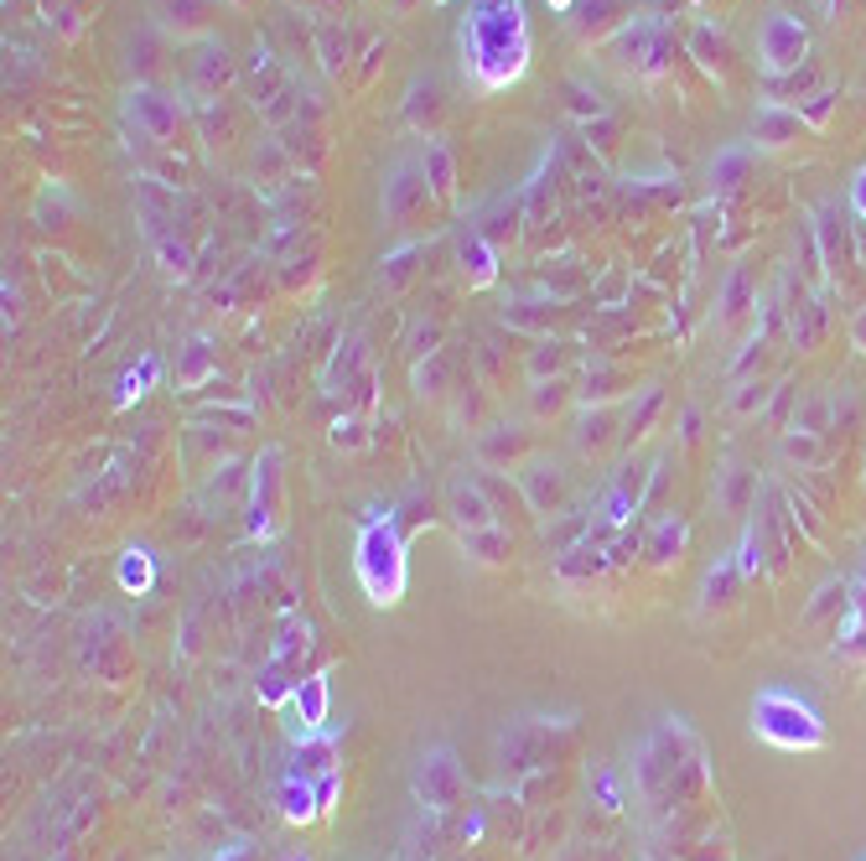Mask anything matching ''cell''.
Segmentation results:
<instances>
[{
  "label": "cell",
  "mask_w": 866,
  "mask_h": 861,
  "mask_svg": "<svg viewBox=\"0 0 866 861\" xmlns=\"http://www.w3.org/2000/svg\"><path fill=\"white\" fill-rule=\"evenodd\" d=\"M462 276H468V286H493V276H498V255H493L488 233H477V229L462 233Z\"/></svg>",
  "instance_id": "484cf974"
},
{
  "label": "cell",
  "mask_w": 866,
  "mask_h": 861,
  "mask_svg": "<svg viewBox=\"0 0 866 861\" xmlns=\"http://www.w3.org/2000/svg\"><path fill=\"white\" fill-rule=\"evenodd\" d=\"M462 63L472 84L504 89L514 84L530 63V26H524V0H472L462 16Z\"/></svg>",
  "instance_id": "6da1fadb"
},
{
  "label": "cell",
  "mask_w": 866,
  "mask_h": 861,
  "mask_svg": "<svg viewBox=\"0 0 866 861\" xmlns=\"http://www.w3.org/2000/svg\"><path fill=\"white\" fill-rule=\"evenodd\" d=\"M804 140V119L794 110H784V104H763L757 115H752V145H794Z\"/></svg>",
  "instance_id": "d6986e66"
},
{
  "label": "cell",
  "mask_w": 866,
  "mask_h": 861,
  "mask_svg": "<svg viewBox=\"0 0 866 861\" xmlns=\"http://www.w3.org/2000/svg\"><path fill=\"white\" fill-rule=\"evenodd\" d=\"M696 436H701V410L685 405V416H679V442H696Z\"/></svg>",
  "instance_id": "c3c4849f"
},
{
  "label": "cell",
  "mask_w": 866,
  "mask_h": 861,
  "mask_svg": "<svg viewBox=\"0 0 866 861\" xmlns=\"http://www.w3.org/2000/svg\"><path fill=\"white\" fill-rule=\"evenodd\" d=\"M416 259H425V244H421V239H410V244L390 250V255L379 259V286H384V291H399V286H410V276H416Z\"/></svg>",
  "instance_id": "83f0119b"
},
{
  "label": "cell",
  "mask_w": 866,
  "mask_h": 861,
  "mask_svg": "<svg viewBox=\"0 0 866 861\" xmlns=\"http://www.w3.org/2000/svg\"><path fill=\"white\" fill-rule=\"evenodd\" d=\"M296 706H302V726H296V737H322V717H328V680L311 675L296 685Z\"/></svg>",
  "instance_id": "4316f807"
},
{
  "label": "cell",
  "mask_w": 866,
  "mask_h": 861,
  "mask_svg": "<svg viewBox=\"0 0 866 861\" xmlns=\"http://www.w3.org/2000/svg\"><path fill=\"white\" fill-rule=\"evenodd\" d=\"M830 99H836V93H815V99H810V119H815V125L830 115Z\"/></svg>",
  "instance_id": "f907efd6"
},
{
  "label": "cell",
  "mask_w": 866,
  "mask_h": 861,
  "mask_svg": "<svg viewBox=\"0 0 866 861\" xmlns=\"http://www.w3.org/2000/svg\"><path fill=\"white\" fill-rule=\"evenodd\" d=\"M218 373V358H213V349L203 343V338H192L188 353H182V369H177V384L182 390H198L203 379H213Z\"/></svg>",
  "instance_id": "e575fe53"
},
{
  "label": "cell",
  "mask_w": 866,
  "mask_h": 861,
  "mask_svg": "<svg viewBox=\"0 0 866 861\" xmlns=\"http://www.w3.org/2000/svg\"><path fill=\"white\" fill-rule=\"evenodd\" d=\"M442 84L436 78H416L410 89H405V125L410 130H421L425 140L436 136V125H442Z\"/></svg>",
  "instance_id": "e0dca14e"
},
{
  "label": "cell",
  "mask_w": 866,
  "mask_h": 861,
  "mask_svg": "<svg viewBox=\"0 0 866 861\" xmlns=\"http://www.w3.org/2000/svg\"><path fill=\"white\" fill-rule=\"evenodd\" d=\"M752 172V145H726L716 151V162H711V187L716 192H731V187H742Z\"/></svg>",
  "instance_id": "f546056e"
},
{
  "label": "cell",
  "mask_w": 866,
  "mask_h": 861,
  "mask_svg": "<svg viewBox=\"0 0 866 861\" xmlns=\"http://www.w3.org/2000/svg\"><path fill=\"white\" fill-rule=\"evenodd\" d=\"M213 0H156V16H162L166 31H177V37H192V31H203L213 22Z\"/></svg>",
  "instance_id": "603a6c76"
},
{
  "label": "cell",
  "mask_w": 866,
  "mask_h": 861,
  "mask_svg": "<svg viewBox=\"0 0 866 861\" xmlns=\"http://www.w3.org/2000/svg\"><path fill=\"white\" fill-rule=\"evenodd\" d=\"M804 47H810V31H804L794 16H784V11H773L768 22L757 26V58H763V68H768V73L799 68Z\"/></svg>",
  "instance_id": "8fae6325"
},
{
  "label": "cell",
  "mask_w": 866,
  "mask_h": 861,
  "mask_svg": "<svg viewBox=\"0 0 866 861\" xmlns=\"http://www.w3.org/2000/svg\"><path fill=\"white\" fill-rule=\"evenodd\" d=\"M442 504H446V519H451V524H457L462 535H468V530H488V524H498V519H493L488 489H483L477 478H468V472L446 483V498H442Z\"/></svg>",
  "instance_id": "4fadbf2b"
},
{
  "label": "cell",
  "mask_w": 866,
  "mask_h": 861,
  "mask_svg": "<svg viewBox=\"0 0 866 861\" xmlns=\"http://www.w3.org/2000/svg\"><path fill=\"white\" fill-rule=\"evenodd\" d=\"M332 752H338L332 737H306L291 773H302V778H328V773H338V769H332Z\"/></svg>",
  "instance_id": "8d00e7d4"
},
{
  "label": "cell",
  "mask_w": 866,
  "mask_h": 861,
  "mask_svg": "<svg viewBox=\"0 0 866 861\" xmlns=\"http://www.w3.org/2000/svg\"><path fill=\"white\" fill-rule=\"evenodd\" d=\"M431 203H436V192H431V182H425L421 156H395V162H390V172H384V198H379L384 224L405 229V224L425 218V213H431Z\"/></svg>",
  "instance_id": "277c9868"
},
{
  "label": "cell",
  "mask_w": 866,
  "mask_h": 861,
  "mask_svg": "<svg viewBox=\"0 0 866 861\" xmlns=\"http://www.w3.org/2000/svg\"><path fill=\"white\" fill-rule=\"evenodd\" d=\"M638 395L633 390V369L612 364L608 353L582 358V379H576V405H628Z\"/></svg>",
  "instance_id": "9c48e42d"
},
{
  "label": "cell",
  "mask_w": 866,
  "mask_h": 861,
  "mask_svg": "<svg viewBox=\"0 0 866 861\" xmlns=\"http://www.w3.org/2000/svg\"><path fill=\"white\" fill-rule=\"evenodd\" d=\"M856 203L866 208V172H862V182H856Z\"/></svg>",
  "instance_id": "db71d44e"
},
{
  "label": "cell",
  "mask_w": 866,
  "mask_h": 861,
  "mask_svg": "<svg viewBox=\"0 0 866 861\" xmlns=\"http://www.w3.org/2000/svg\"><path fill=\"white\" fill-rule=\"evenodd\" d=\"M281 452H259L255 478H250V535H270L281 524Z\"/></svg>",
  "instance_id": "30bf717a"
},
{
  "label": "cell",
  "mask_w": 866,
  "mask_h": 861,
  "mask_svg": "<svg viewBox=\"0 0 866 861\" xmlns=\"http://www.w3.org/2000/svg\"><path fill=\"white\" fill-rule=\"evenodd\" d=\"M353 566H358V582H364V592H369L379 607L399 603V592H405V535L395 530V519H390V514L364 524Z\"/></svg>",
  "instance_id": "7a4b0ae2"
},
{
  "label": "cell",
  "mask_w": 866,
  "mask_h": 861,
  "mask_svg": "<svg viewBox=\"0 0 866 861\" xmlns=\"http://www.w3.org/2000/svg\"><path fill=\"white\" fill-rule=\"evenodd\" d=\"M561 93H565V110L582 119V125H586V119H602V115H608V99H602L597 89H586L582 78H565Z\"/></svg>",
  "instance_id": "74e56055"
},
{
  "label": "cell",
  "mask_w": 866,
  "mask_h": 861,
  "mask_svg": "<svg viewBox=\"0 0 866 861\" xmlns=\"http://www.w3.org/2000/svg\"><path fill=\"white\" fill-rule=\"evenodd\" d=\"M421 166H425L431 192H436L442 203H451V198H457V156H451V145H446L442 136H431L421 145Z\"/></svg>",
  "instance_id": "ffe728a7"
},
{
  "label": "cell",
  "mask_w": 866,
  "mask_h": 861,
  "mask_svg": "<svg viewBox=\"0 0 866 861\" xmlns=\"http://www.w3.org/2000/svg\"><path fill=\"white\" fill-rule=\"evenodd\" d=\"M752 732L773 747H789V752H810L825 747V722L810 700L789 696V691H757L752 700Z\"/></svg>",
  "instance_id": "3957f363"
},
{
  "label": "cell",
  "mask_w": 866,
  "mask_h": 861,
  "mask_svg": "<svg viewBox=\"0 0 866 861\" xmlns=\"http://www.w3.org/2000/svg\"><path fill=\"white\" fill-rule=\"evenodd\" d=\"M597 794H602V810H623V794H617V778L608 769L597 773Z\"/></svg>",
  "instance_id": "7dc6e473"
},
{
  "label": "cell",
  "mask_w": 866,
  "mask_h": 861,
  "mask_svg": "<svg viewBox=\"0 0 866 861\" xmlns=\"http://www.w3.org/2000/svg\"><path fill=\"white\" fill-rule=\"evenodd\" d=\"M659 410H664V390H659V384H649V390H638V395H633L628 405H623V442H617V446L628 452L633 442H644Z\"/></svg>",
  "instance_id": "7402d4cb"
},
{
  "label": "cell",
  "mask_w": 866,
  "mask_h": 861,
  "mask_svg": "<svg viewBox=\"0 0 866 861\" xmlns=\"http://www.w3.org/2000/svg\"><path fill=\"white\" fill-rule=\"evenodd\" d=\"M239 78V63L229 58V47H203V58H198V68H192V89L218 99V89H229Z\"/></svg>",
  "instance_id": "44dd1931"
},
{
  "label": "cell",
  "mask_w": 866,
  "mask_h": 861,
  "mask_svg": "<svg viewBox=\"0 0 866 861\" xmlns=\"http://www.w3.org/2000/svg\"><path fill=\"white\" fill-rule=\"evenodd\" d=\"M125 115L136 125V136L151 140V145H177V136H182L177 93H162V89H151V84H136V89L125 93Z\"/></svg>",
  "instance_id": "8992f818"
},
{
  "label": "cell",
  "mask_w": 866,
  "mask_h": 861,
  "mask_svg": "<svg viewBox=\"0 0 866 861\" xmlns=\"http://www.w3.org/2000/svg\"><path fill=\"white\" fill-rule=\"evenodd\" d=\"M576 405V379L565 373V379H539L535 390H530V416L535 420H556L565 416Z\"/></svg>",
  "instance_id": "cb8c5ba5"
},
{
  "label": "cell",
  "mask_w": 866,
  "mask_h": 861,
  "mask_svg": "<svg viewBox=\"0 0 866 861\" xmlns=\"http://www.w3.org/2000/svg\"><path fill=\"white\" fill-rule=\"evenodd\" d=\"M281 799H285V820H291V825H311V820L322 815V805H317V784L302 778V773H291V778H285Z\"/></svg>",
  "instance_id": "4dcf8cb0"
},
{
  "label": "cell",
  "mask_w": 866,
  "mask_h": 861,
  "mask_svg": "<svg viewBox=\"0 0 866 861\" xmlns=\"http://www.w3.org/2000/svg\"><path fill=\"white\" fill-rule=\"evenodd\" d=\"M591 535V519L586 514H556V519H545V545H550V556H565L571 545H582Z\"/></svg>",
  "instance_id": "1f68e13d"
},
{
  "label": "cell",
  "mask_w": 866,
  "mask_h": 861,
  "mask_svg": "<svg viewBox=\"0 0 866 861\" xmlns=\"http://www.w3.org/2000/svg\"><path fill=\"white\" fill-rule=\"evenodd\" d=\"M778 395V384H768V379H742L737 390H731V400H726V410L737 420H752L768 410V400Z\"/></svg>",
  "instance_id": "d6a6232c"
},
{
  "label": "cell",
  "mask_w": 866,
  "mask_h": 861,
  "mask_svg": "<svg viewBox=\"0 0 866 861\" xmlns=\"http://www.w3.org/2000/svg\"><path fill=\"white\" fill-rule=\"evenodd\" d=\"M752 489H757V478H752L748 467H726V472H722V489H716V498H722V509H726V514H748Z\"/></svg>",
  "instance_id": "d590c367"
},
{
  "label": "cell",
  "mask_w": 866,
  "mask_h": 861,
  "mask_svg": "<svg viewBox=\"0 0 866 861\" xmlns=\"http://www.w3.org/2000/svg\"><path fill=\"white\" fill-rule=\"evenodd\" d=\"M328 442L338 446V452H364L374 436H369V420L364 416H338L332 420V431H328Z\"/></svg>",
  "instance_id": "ab89813d"
},
{
  "label": "cell",
  "mask_w": 866,
  "mask_h": 861,
  "mask_svg": "<svg viewBox=\"0 0 866 861\" xmlns=\"http://www.w3.org/2000/svg\"><path fill=\"white\" fill-rule=\"evenodd\" d=\"M504 322L530 332V338H561L565 327V302L556 296H535V302H509L504 306Z\"/></svg>",
  "instance_id": "5bb4252c"
},
{
  "label": "cell",
  "mask_w": 866,
  "mask_h": 861,
  "mask_svg": "<svg viewBox=\"0 0 866 861\" xmlns=\"http://www.w3.org/2000/svg\"><path fill=\"white\" fill-rule=\"evenodd\" d=\"M234 5H250V0H234Z\"/></svg>",
  "instance_id": "9f6ffc18"
},
{
  "label": "cell",
  "mask_w": 866,
  "mask_h": 861,
  "mask_svg": "<svg viewBox=\"0 0 866 861\" xmlns=\"http://www.w3.org/2000/svg\"><path fill=\"white\" fill-rule=\"evenodd\" d=\"M851 343H856V349L866 353V306L856 312V322H851Z\"/></svg>",
  "instance_id": "816d5d0a"
},
{
  "label": "cell",
  "mask_w": 866,
  "mask_h": 861,
  "mask_svg": "<svg viewBox=\"0 0 866 861\" xmlns=\"http://www.w3.org/2000/svg\"><path fill=\"white\" fill-rule=\"evenodd\" d=\"M514 489L524 493V504H530V514H539V519H556V514L571 509V478H565L561 463H550V457H530V463L514 467Z\"/></svg>",
  "instance_id": "52a82bcc"
},
{
  "label": "cell",
  "mask_w": 866,
  "mask_h": 861,
  "mask_svg": "<svg viewBox=\"0 0 866 861\" xmlns=\"http://www.w3.org/2000/svg\"><path fill=\"white\" fill-rule=\"evenodd\" d=\"M845 592H851V586H845V582H825V586H819V592H815V603L804 607V623H815V618H825V612H830V607H836V603H851Z\"/></svg>",
  "instance_id": "7bdbcfd3"
},
{
  "label": "cell",
  "mask_w": 866,
  "mask_h": 861,
  "mask_svg": "<svg viewBox=\"0 0 866 861\" xmlns=\"http://www.w3.org/2000/svg\"><path fill=\"white\" fill-rule=\"evenodd\" d=\"M685 535H690V524H685L679 514H659L654 530L644 535V560H649L654 571H670L679 560V550H685Z\"/></svg>",
  "instance_id": "2e32d148"
},
{
  "label": "cell",
  "mask_w": 866,
  "mask_h": 861,
  "mask_svg": "<svg viewBox=\"0 0 866 861\" xmlns=\"http://www.w3.org/2000/svg\"><path fill=\"white\" fill-rule=\"evenodd\" d=\"M784 457L789 463H819V431H799V426H789L784 431Z\"/></svg>",
  "instance_id": "60d3db41"
},
{
  "label": "cell",
  "mask_w": 866,
  "mask_h": 861,
  "mask_svg": "<svg viewBox=\"0 0 866 861\" xmlns=\"http://www.w3.org/2000/svg\"><path fill=\"white\" fill-rule=\"evenodd\" d=\"M748 306H757V296H752L748 276H742V270H731V280H726V291H722V322H726V327H737Z\"/></svg>",
  "instance_id": "f35d334b"
},
{
  "label": "cell",
  "mask_w": 866,
  "mask_h": 861,
  "mask_svg": "<svg viewBox=\"0 0 866 861\" xmlns=\"http://www.w3.org/2000/svg\"><path fill=\"white\" fill-rule=\"evenodd\" d=\"M623 442V405H576L571 420V446L582 457H602Z\"/></svg>",
  "instance_id": "7c38bea8"
},
{
  "label": "cell",
  "mask_w": 866,
  "mask_h": 861,
  "mask_svg": "<svg viewBox=\"0 0 866 861\" xmlns=\"http://www.w3.org/2000/svg\"><path fill=\"white\" fill-rule=\"evenodd\" d=\"M369 373V349H364V332H348L343 343H338V353H332L328 373H322V384H328L332 395H343L348 384H358Z\"/></svg>",
  "instance_id": "ac0fdd59"
},
{
  "label": "cell",
  "mask_w": 866,
  "mask_h": 861,
  "mask_svg": "<svg viewBox=\"0 0 866 861\" xmlns=\"http://www.w3.org/2000/svg\"><path fill=\"white\" fill-rule=\"evenodd\" d=\"M436 5H446V0H436Z\"/></svg>",
  "instance_id": "6f0895ef"
},
{
  "label": "cell",
  "mask_w": 866,
  "mask_h": 861,
  "mask_svg": "<svg viewBox=\"0 0 866 861\" xmlns=\"http://www.w3.org/2000/svg\"><path fill=\"white\" fill-rule=\"evenodd\" d=\"M156 255H162L166 276H188V270H192V250H188V244H177V239H162V244H156Z\"/></svg>",
  "instance_id": "ee69618b"
},
{
  "label": "cell",
  "mask_w": 866,
  "mask_h": 861,
  "mask_svg": "<svg viewBox=\"0 0 866 861\" xmlns=\"http://www.w3.org/2000/svg\"><path fill=\"white\" fill-rule=\"evenodd\" d=\"M472 457H477V467H488V472H514L519 463L535 457V431H530L524 420H488V426L477 431V442H472Z\"/></svg>",
  "instance_id": "ba28073f"
},
{
  "label": "cell",
  "mask_w": 866,
  "mask_h": 861,
  "mask_svg": "<svg viewBox=\"0 0 866 861\" xmlns=\"http://www.w3.org/2000/svg\"><path fill=\"white\" fill-rule=\"evenodd\" d=\"M550 5H556V11H571V0H550Z\"/></svg>",
  "instance_id": "11a10c76"
},
{
  "label": "cell",
  "mask_w": 866,
  "mask_h": 861,
  "mask_svg": "<svg viewBox=\"0 0 866 861\" xmlns=\"http://www.w3.org/2000/svg\"><path fill=\"white\" fill-rule=\"evenodd\" d=\"M571 364H582L571 338H535L530 353H524V373H530V384H539V379H565Z\"/></svg>",
  "instance_id": "9a60e30c"
},
{
  "label": "cell",
  "mask_w": 866,
  "mask_h": 861,
  "mask_svg": "<svg viewBox=\"0 0 866 861\" xmlns=\"http://www.w3.org/2000/svg\"><path fill=\"white\" fill-rule=\"evenodd\" d=\"M462 550H468L477 566H504V560L514 556V535H509L504 524H488V530H468V535H462Z\"/></svg>",
  "instance_id": "d4e9b609"
},
{
  "label": "cell",
  "mask_w": 866,
  "mask_h": 861,
  "mask_svg": "<svg viewBox=\"0 0 866 861\" xmlns=\"http://www.w3.org/2000/svg\"><path fill=\"white\" fill-rule=\"evenodd\" d=\"M317 47H322V68L343 73V63H348V42H343V31L322 22V26H317Z\"/></svg>",
  "instance_id": "b9f144b4"
},
{
  "label": "cell",
  "mask_w": 866,
  "mask_h": 861,
  "mask_svg": "<svg viewBox=\"0 0 866 861\" xmlns=\"http://www.w3.org/2000/svg\"><path fill=\"white\" fill-rule=\"evenodd\" d=\"M742 577H748V571H742V560H737V556L716 560V566L705 571V586H701L705 607H716V603L726 607V603H731V597H737V586H742Z\"/></svg>",
  "instance_id": "f1b7e54d"
},
{
  "label": "cell",
  "mask_w": 866,
  "mask_h": 861,
  "mask_svg": "<svg viewBox=\"0 0 866 861\" xmlns=\"http://www.w3.org/2000/svg\"><path fill=\"white\" fill-rule=\"evenodd\" d=\"M416 5H421V0H395V16H410Z\"/></svg>",
  "instance_id": "f5cc1de1"
},
{
  "label": "cell",
  "mask_w": 866,
  "mask_h": 861,
  "mask_svg": "<svg viewBox=\"0 0 866 861\" xmlns=\"http://www.w3.org/2000/svg\"><path fill=\"white\" fill-rule=\"evenodd\" d=\"M446 379H451V369H446V353H431V358H416L410 390H416V400H442L446 395Z\"/></svg>",
  "instance_id": "836d02e7"
},
{
  "label": "cell",
  "mask_w": 866,
  "mask_h": 861,
  "mask_svg": "<svg viewBox=\"0 0 866 861\" xmlns=\"http://www.w3.org/2000/svg\"><path fill=\"white\" fill-rule=\"evenodd\" d=\"M410 789H416V799L431 805V810H457V805L468 799V769L457 763L451 747H425L416 773H410Z\"/></svg>",
  "instance_id": "5b68a950"
},
{
  "label": "cell",
  "mask_w": 866,
  "mask_h": 861,
  "mask_svg": "<svg viewBox=\"0 0 866 861\" xmlns=\"http://www.w3.org/2000/svg\"><path fill=\"white\" fill-rule=\"evenodd\" d=\"M851 607L866 612V560H862V571H856V582H851Z\"/></svg>",
  "instance_id": "681fc988"
},
{
  "label": "cell",
  "mask_w": 866,
  "mask_h": 861,
  "mask_svg": "<svg viewBox=\"0 0 866 861\" xmlns=\"http://www.w3.org/2000/svg\"><path fill=\"white\" fill-rule=\"evenodd\" d=\"M259 700H270V706H281L285 700V664L281 659L265 664V675H259Z\"/></svg>",
  "instance_id": "f6af8a7d"
},
{
  "label": "cell",
  "mask_w": 866,
  "mask_h": 861,
  "mask_svg": "<svg viewBox=\"0 0 866 861\" xmlns=\"http://www.w3.org/2000/svg\"><path fill=\"white\" fill-rule=\"evenodd\" d=\"M119 582L136 586V592H145V586H151V566L141 560V550H136V556H125V566H119Z\"/></svg>",
  "instance_id": "bcb514c9"
}]
</instances>
